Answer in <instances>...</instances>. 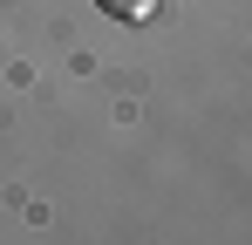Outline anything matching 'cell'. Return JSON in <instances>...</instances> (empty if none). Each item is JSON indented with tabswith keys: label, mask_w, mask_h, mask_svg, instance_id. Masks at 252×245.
<instances>
[{
	"label": "cell",
	"mask_w": 252,
	"mask_h": 245,
	"mask_svg": "<svg viewBox=\"0 0 252 245\" xmlns=\"http://www.w3.org/2000/svg\"><path fill=\"white\" fill-rule=\"evenodd\" d=\"M95 7H102L109 21H150V14H157L164 0H95Z\"/></svg>",
	"instance_id": "1"
}]
</instances>
